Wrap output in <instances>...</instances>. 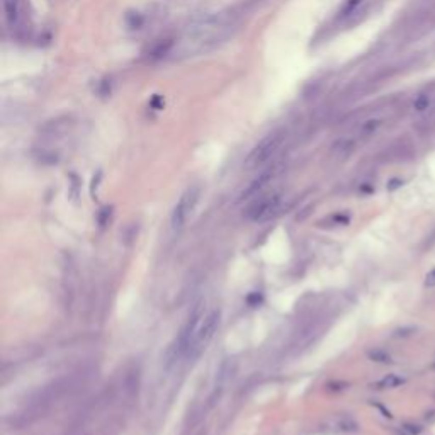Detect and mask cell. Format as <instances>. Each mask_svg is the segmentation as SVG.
<instances>
[{"instance_id":"obj_2","label":"cell","mask_w":435,"mask_h":435,"mask_svg":"<svg viewBox=\"0 0 435 435\" xmlns=\"http://www.w3.org/2000/svg\"><path fill=\"white\" fill-rule=\"evenodd\" d=\"M284 138H286V131L282 129L274 131V133L267 134L265 138H262L254 146V150L250 151L249 156H247L245 160L247 169H259V167L265 165L279 151L282 143H284Z\"/></svg>"},{"instance_id":"obj_11","label":"cell","mask_w":435,"mask_h":435,"mask_svg":"<svg viewBox=\"0 0 435 435\" xmlns=\"http://www.w3.org/2000/svg\"><path fill=\"white\" fill-rule=\"evenodd\" d=\"M428 104H430V99L427 97V95H418L417 100H415V109L425 111V109H428Z\"/></svg>"},{"instance_id":"obj_1","label":"cell","mask_w":435,"mask_h":435,"mask_svg":"<svg viewBox=\"0 0 435 435\" xmlns=\"http://www.w3.org/2000/svg\"><path fill=\"white\" fill-rule=\"evenodd\" d=\"M202 320H204V313H202V303H197V305L194 306V310L191 311V315H189V318H187V321L184 323V327H182L180 333L177 335L175 343L170 348L169 362H175L177 359H180L184 356H189L191 347H192L194 338H196V333H197V330H199Z\"/></svg>"},{"instance_id":"obj_4","label":"cell","mask_w":435,"mask_h":435,"mask_svg":"<svg viewBox=\"0 0 435 435\" xmlns=\"http://www.w3.org/2000/svg\"><path fill=\"white\" fill-rule=\"evenodd\" d=\"M199 196H201V191L197 185L189 187V189L180 196L179 202H177L174 207V212H172V228L180 230L182 226L187 223V220H189L191 214L196 209Z\"/></svg>"},{"instance_id":"obj_6","label":"cell","mask_w":435,"mask_h":435,"mask_svg":"<svg viewBox=\"0 0 435 435\" xmlns=\"http://www.w3.org/2000/svg\"><path fill=\"white\" fill-rule=\"evenodd\" d=\"M277 174V169L274 167V169H267L264 172H260L259 177H255L254 180L250 182V185L247 187V189L241 192L240 196V201H245V199H255L257 196H260V192L265 189L267 184L274 179Z\"/></svg>"},{"instance_id":"obj_8","label":"cell","mask_w":435,"mask_h":435,"mask_svg":"<svg viewBox=\"0 0 435 435\" xmlns=\"http://www.w3.org/2000/svg\"><path fill=\"white\" fill-rule=\"evenodd\" d=\"M6 17L11 28H17L24 19V2L22 0H6Z\"/></svg>"},{"instance_id":"obj_3","label":"cell","mask_w":435,"mask_h":435,"mask_svg":"<svg viewBox=\"0 0 435 435\" xmlns=\"http://www.w3.org/2000/svg\"><path fill=\"white\" fill-rule=\"evenodd\" d=\"M281 202H282V197H281V194H277V192L257 196L255 199L250 202V206L247 207L245 218L250 221H255V223L267 221V220H270L277 211H279Z\"/></svg>"},{"instance_id":"obj_5","label":"cell","mask_w":435,"mask_h":435,"mask_svg":"<svg viewBox=\"0 0 435 435\" xmlns=\"http://www.w3.org/2000/svg\"><path fill=\"white\" fill-rule=\"evenodd\" d=\"M220 320H221L220 310H212L209 315H207L204 320H202L199 330H197V333H196L194 343H192V347H191V352H189L191 357L199 356V354L206 348L207 343L212 340V337H214L218 327H220Z\"/></svg>"},{"instance_id":"obj_13","label":"cell","mask_w":435,"mask_h":435,"mask_svg":"<svg viewBox=\"0 0 435 435\" xmlns=\"http://www.w3.org/2000/svg\"><path fill=\"white\" fill-rule=\"evenodd\" d=\"M423 284H425V287H435V269H432L427 276H425Z\"/></svg>"},{"instance_id":"obj_9","label":"cell","mask_w":435,"mask_h":435,"mask_svg":"<svg viewBox=\"0 0 435 435\" xmlns=\"http://www.w3.org/2000/svg\"><path fill=\"white\" fill-rule=\"evenodd\" d=\"M404 383V377L398 376V374H388L384 376L381 381L377 383V388H383V389H389V388H398L399 384Z\"/></svg>"},{"instance_id":"obj_12","label":"cell","mask_w":435,"mask_h":435,"mask_svg":"<svg viewBox=\"0 0 435 435\" xmlns=\"http://www.w3.org/2000/svg\"><path fill=\"white\" fill-rule=\"evenodd\" d=\"M371 357L374 359V361H377V362H389V361H391V357H389V354L383 352V350H376V352H372V354H371Z\"/></svg>"},{"instance_id":"obj_10","label":"cell","mask_w":435,"mask_h":435,"mask_svg":"<svg viewBox=\"0 0 435 435\" xmlns=\"http://www.w3.org/2000/svg\"><path fill=\"white\" fill-rule=\"evenodd\" d=\"M361 4H362V0H347L345 6H343V9H342L340 16L342 17H350L352 14H356L357 7L361 6Z\"/></svg>"},{"instance_id":"obj_7","label":"cell","mask_w":435,"mask_h":435,"mask_svg":"<svg viewBox=\"0 0 435 435\" xmlns=\"http://www.w3.org/2000/svg\"><path fill=\"white\" fill-rule=\"evenodd\" d=\"M175 44H177V39H174V38L156 39V41L148 48V51H146V58H148L150 62H158V60H164V58L169 57V55L174 53Z\"/></svg>"}]
</instances>
